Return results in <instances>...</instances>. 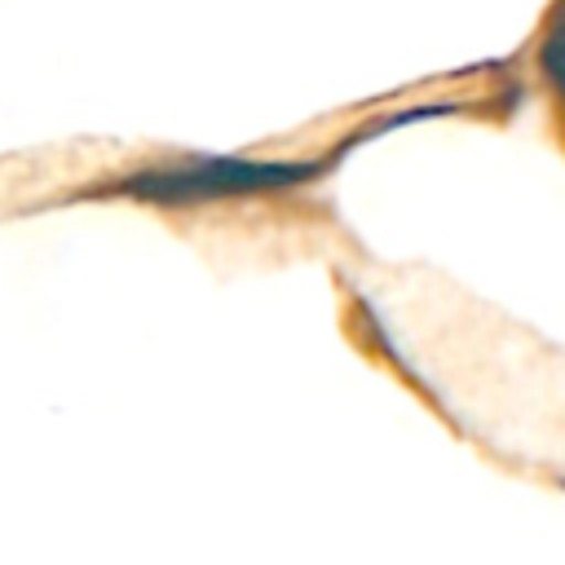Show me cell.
I'll return each instance as SVG.
<instances>
[{"mask_svg":"<svg viewBox=\"0 0 565 565\" xmlns=\"http://www.w3.org/2000/svg\"><path fill=\"white\" fill-rule=\"evenodd\" d=\"M309 177H318V163H260V159H230V154H190L168 168L132 172L115 190L159 203V207H194V203L234 199V194L287 190Z\"/></svg>","mask_w":565,"mask_h":565,"instance_id":"cell-1","label":"cell"}]
</instances>
